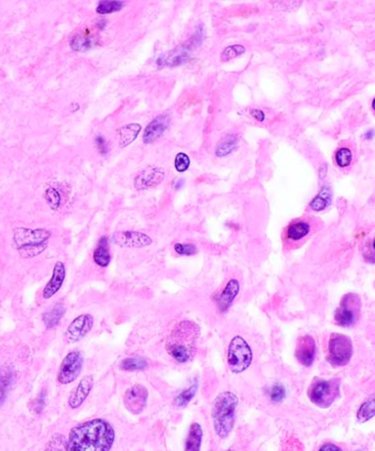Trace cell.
<instances>
[{"mask_svg":"<svg viewBox=\"0 0 375 451\" xmlns=\"http://www.w3.org/2000/svg\"><path fill=\"white\" fill-rule=\"evenodd\" d=\"M309 231H311V226H309L308 223L296 222L288 226L286 235L292 241H300V240L306 237Z\"/></svg>","mask_w":375,"mask_h":451,"instance_id":"obj_23","label":"cell"},{"mask_svg":"<svg viewBox=\"0 0 375 451\" xmlns=\"http://www.w3.org/2000/svg\"><path fill=\"white\" fill-rule=\"evenodd\" d=\"M65 275H66L65 265L63 262H60L59 261V262L55 263L54 268H53L52 276H51L49 283L45 285V288L43 290L42 296L44 300H49L58 293L64 283Z\"/></svg>","mask_w":375,"mask_h":451,"instance_id":"obj_16","label":"cell"},{"mask_svg":"<svg viewBox=\"0 0 375 451\" xmlns=\"http://www.w3.org/2000/svg\"><path fill=\"white\" fill-rule=\"evenodd\" d=\"M148 367V361L143 358H126L120 363V369L125 371H142Z\"/></svg>","mask_w":375,"mask_h":451,"instance_id":"obj_29","label":"cell"},{"mask_svg":"<svg viewBox=\"0 0 375 451\" xmlns=\"http://www.w3.org/2000/svg\"><path fill=\"white\" fill-rule=\"evenodd\" d=\"M238 404L239 398L232 392L220 393L212 403V424L215 433L219 438H227L234 429Z\"/></svg>","mask_w":375,"mask_h":451,"instance_id":"obj_3","label":"cell"},{"mask_svg":"<svg viewBox=\"0 0 375 451\" xmlns=\"http://www.w3.org/2000/svg\"><path fill=\"white\" fill-rule=\"evenodd\" d=\"M295 356L298 362L305 367H311L316 357V341L312 336L306 335L298 339Z\"/></svg>","mask_w":375,"mask_h":451,"instance_id":"obj_13","label":"cell"},{"mask_svg":"<svg viewBox=\"0 0 375 451\" xmlns=\"http://www.w3.org/2000/svg\"><path fill=\"white\" fill-rule=\"evenodd\" d=\"M183 184H184V179H183V181H182V179H181V181H179V183H177V184H176V186H175V187H176V189L181 188V185H182V186H183Z\"/></svg>","mask_w":375,"mask_h":451,"instance_id":"obj_45","label":"cell"},{"mask_svg":"<svg viewBox=\"0 0 375 451\" xmlns=\"http://www.w3.org/2000/svg\"><path fill=\"white\" fill-rule=\"evenodd\" d=\"M171 125V118L169 115H160L152 120L149 126L145 128L143 135V142L145 145L154 142L164 135Z\"/></svg>","mask_w":375,"mask_h":451,"instance_id":"obj_15","label":"cell"},{"mask_svg":"<svg viewBox=\"0 0 375 451\" xmlns=\"http://www.w3.org/2000/svg\"><path fill=\"white\" fill-rule=\"evenodd\" d=\"M319 451H342V449L333 444H326L323 445L322 447H320Z\"/></svg>","mask_w":375,"mask_h":451,"instance_id":"obj_43","label":"cell"},{"mask_svg":"<svg viewBox=\"0 0 375 451\" xmlns=\"http://www.w3.org/2000/svg\"><path fill=\"white\" fill-rule=\"evenodd\" d=\"M332 201V191L329 186H323L317 196L311 202V208L315 212H321L326 209Z\"/></svg>","mask_w":375,"mask_h":451,"instance_id":"obj_22","label":"cell"},{"mask_svg":"<svg viewBox=\"0 0 375 451\" xmlns=\"http://www.w3.org/2000/svg\"><path fill=\"white\" fill-rule=\"evenodd\" d=\"M246 52L245 47L242 45H230L224 50V52L221 53V61L222 62H227V61H230L231 59L237 58V56H240Z\"/></svg>","mask_w":375,"mask_h":451,"instance_id":"obj_34","label":"cell"},{"mask_svg":"<svg viewBox=\"0 0 375 451\" xmlns=\"http://www.w3.org/2000/svg\"><path fill=\"white\" fill-rule=\"evenodd\" d=\"M375 415V401L373 396H370L367 401L360 406L357 413V420L360 424L367 423L370 419L373 418Z\"/></svg>","mask_w":375,"mask_h":451,"instance_id":"obj_26","label":"cell"},{"mask_svg":"<svg viewBox=\"0 0 375 451\" xmlns=\"http://www.w3.org/2000/svg\"><path fill=\"white\" fill-rule=\"evenodd\" d=\"M146 402H148V389L140 384L131 386L125 393L124 403L130 413L135 415L142 413L146 406Z\"/></svg>","mask_w":375,"mask_h":451,"instance_id":"obj_10","label":"cell"},{"mask_svg":"<svg viewBox=\"0 0 375 451\" xmlns=\"http://www.w3.org/2000/svg\"><path fill=\"white\" fill-rule=\"evenodd\" d=\"M270 397L272 402L274 403H282L286 397V389L284 387L283 384L276 383L274 385H272L270 388Z\"/></svg>","mask_w":375,"mask_h":451,"instance_id":"obj_35","label":"cell"},{"mask_svg":"<svg viewBox=\"0 0 375 451\" xmlns=\"http://www.w3.org/2000/svg\"><path fill=\"white\" fill-rule=\"evenodd\" d=\"M114 427L101 418L77 425L69 432L67 451H110L115 443Z\"/></svg>","mask_w":375,"mask_h":451,"instance_id":"obj_1","label":"cell"},{"mask_svg":"<svg viewBox=\"0 0 375 451\" xmlns=\"http://www.w3.org/2000/svg\"><path fill=\"white\" fill-rule=\"evenodd\" d=\"M239 291H240V284H239V282H238V280L231 279L228 281L225 289L222 290L219 297H218V300H217L218 308H219V310L221 312H226L228 309L230 308V306L232 305V303H234L237 295L239 294Z\"/></svg>","mask_w":375,"mask_h":451,"instance_id":"obj_18","label":"cell"},{"mask_svg":"<svg viewBox=\"0 0 375 451\" xmlns=\"http://www.w3.org/2000/svg\"><path fill=\"white\" fill-rule=\"evenodd\" d=\"M352 158H353L352 152L349 148H340L336 152V155H334V160H336L337 165L342 168L350 165Z\"/></svg>","mask_w":375,"mask_h":451,"instance_id":"obj_30","label":"cell"},{"mask_svg":"<svg viewBox=\"0 0 375 451\" xmlns=\"http://www.w3.org/2000/svg\"><path fill=\"white\" fill-rule=\"evenodd\" d=\"M123 1H100L99 4L96 8V11L100 14H107L120 11L124 8Z\"/></svg>","mask_w":375,"mask_h":451,"instance_id":"obj_31","label":"cell"},{"mask_svg":"<svg viewBox=\"0 0 375 451\" xmlns=\"http://www.w3.org/2000/svg\"><path fill=\"white\" fill-rule=\"evenodd\" d=\"M116 244L125 248H144L152 243V239L138 231H119L113 235Z\"/></svg>","mask_w":375,"mask_h":451,"instance_id":"obj_12","label":"cell"},{"mask_svg":"<svg viewBox=\"0 0 375 451\" xmlns=\"http://www.w3.org/2000/svg\"><path fill=\"white\" fill-rule=\"evenodd\" d=\"M357 451H362V450H357Z\"/></svg>","mask_w":375,"mask_h":451,"instance_id":"obj_46","label":"cell"},{"mask_svg":"<svg viewBox=\"0 0 375 451\" xmlns=\"http://www.w3.org/2000/svg\"><path fill=\"white\" fill-rule=\"evenodd\" d=\"M65 312V307L62 303H57L43 314V322L47 328L57 327Z\"/></svg>","mask_w":375,"mask_h":451,"instance_id":"obj_21","label":"cell"},{"mask_svg":"<svg viewBox=\"0 0 375 451\" xmlns=\"http://www.w3.org/2000/svg\"><path fill=\"white\" fill-rule=\"evenodd\" d=\"M340 393V384L338 380H319L311 386L308 397L312 404L320 408H328Z\"/></svg>","mask_w":375,"mask_h":451,"instance_id":"obj_7","label":"cell"},{"mask_svg":"<svg viewBox=\"0 0 375 451\" xmlns=\"http://www.w3.org/2000/svg\"><path fill=\"white\" fill-rule=\"evenodd\" d=\"M363 255L364 259H366L368 262L370 263H374V251H373V241L371 240V242L368 245L367 244V251H363Z\"/></svg>","mask_w":375,"mask_h":451,"instance_id":"obj_41","label":"cell"},{"mask_svg":"<svg viewBox=\"0 0 375 451\" xmlns=\"http://www.w3.org/2000/svg\"><path fill=\"white\" fill-rule=\"evenodd\" d=\"M165 177V173L160 167H146L142 170L134 178L136 189H146L158 186Z\"/></svg>","mask_w":375,"mask_h":451,"instance_id":"obj_14","label":"cell"},{"mask_svg":"<svg viewBox=\"0 0 375 451\" xmlns=\"http://www.w3.org/2000/svg\"><path fill=\"white\" fill-rule=\"evenodd\" d=\"M197 389H198V381H197L196 378H195L194 383H192L188 388H186L185 391L180 393L179 395L175 397L174 403H175L176 406L177 407L186 406V405L188 404L191 401V399L195 397L196 393H197Z\"/></svg>","mask_w":375,"mask_h":451,"instance_id":"obj_28","label":"cell"},{"mask_svg":"<svg viewBox=\"0 0 375 451\" xmlns=\"http://www.w3.org/2000/svg\"><path fill=\"white\" fill-rule=\"evenodd\" d=\"M93 386H94L93 376H84L78 383V385L76 386V388L72 392V394H70V396L68 398L69 407L73 409L78 408L89 395V393H90V391H92Z\"/></svg>","mask_w":375,"mask_h":451,"instance_id":"obj_17","label":"cell"},{"mask_svg":"<svg viewBox=\"0 0 375 451\" xmlns=\"http://www.w3.org/2000/svg\"><path fill=\"white\" fill-rule=\"evenodd\" d=\"M174 250L177 254L185 255V257H190V255L197 253L196 245L191 243H176L174 245Z\"/></svg>","mask_w":375,"mask_h":451,"instance_id":"obj_37","label":"cell"},{"mask_svg":"<svg viewBox=\"0 0 375 451\" xmlns=\"http://www.w3.org/2000/svg\"><path fill=\"white\" fill-rule=\"evenodd\" d=\"M70 47L75 51H87L93 47V41L90 38L83 37V35H76L70 42Z\"/></svg>","mask_w":375,"mask_h":451,"instance_id":"obj_33","label":"cell"},{"mask_svg":"<svg viewBox=\"0 0 375 451\" xmlns=\"http://www.w3.org/2000/svg\"><path fill=\"white\" fill-rule=\"evenodd\" d=\"M94 326V318L92 315L84 314L78 317L70 322L69 326L66 329V340L68 342H77L82 340L83 338L92 330Z\"/></svg>","mask_w":375,"mask_h":451,"instance_id":"obj_11","label":"cell"},{"mask_svg":"<svg viewBox=\"0 0 375 451\" xmlns=\"http://www.w3.org/2000/svg\"><path fill=\"white\" fill-rule=\"evenodd\" d=\"M140 131L141 126L139 124H131L120 128L118 130L120 135V148H125L129 146L130 143H132L136 139Z\"/></svg>","mask_w":375,"mask_h":451,"instance_id":"obj_24","label":"cell"},{"mask_svg":"<svg viewBox=\"0 0 375 451\" xmlns=\"http://www.w3.org/2000/svg\"><path fill=\"white\" fill-rule=\"evenodd\" d=\"M228 451H231V450H228Z\"/></svg>","mask_w":375,"mask_h":451,"instance_id":"obj_47","label":"cell"},{"mask_svg":"<svg viewBox=\"0 0 375 451\" xmlns=\"http://www.w3.org/2000/svg\"><path fill=\"white\" fill-rule=\"evenodd\" d=\"M366 138H367V139H372V138H373V130H370L366 135Z\"/></svg>","mask_w":375,"mask_h":451,"instance_id":"obj_44","label":"cell"},{"mask_svg":"<svg viewBox=\"0 0 375 451\" xmlns=\"http://www.w3.org/2000/svg\"><path fill=\"white\" fill-rule=\"evenodd\" d=\"M51 232L45 229L17 228L13 231V241L24 258L39 255L47 248Z\"/></svg>","mask_w":375,"mask_h":451,"instance_id":"obj_4","label":"cell"},{"mask_svg":"<svg viewBox=\"0 0 375 451\" xmlns=\"http://www.w3.org/2000/svg\"><path fill=\"white\" fill-rule=\"evenodd\" d=\"M66 442L67 440L64 438V436L59 434L54 435L45 447V451H67Z\"/></svg>","mask_w":375,"mask_h":451,"instance_id":"obj_32","label":"cell"},{"mask_svg":"<svg viewBox=\"0 0 375 451\" xmlns=\"http://www.w3.org/2000/svg\"><path fill=\"white\" fill-rule=\"evenodd\" d=\"M251 116H252L253 118H255V119L258 120V121H264V119H265L264 112L261 111L260 109H253V110H251Z\"/></svg>","mask_w":375,"mask_h":451,"instance_id":"obj_42","label":"cell"},{"mask_svg":"<svg viewBox=\"0 0 375 451\" xmlns=\"http://www.w3.org/2000/svg\"><path fill=\"white\" fill-rule=\"evenodd\" d=\"M45 198H47L49 205L53 209H58L60 207L61 195L55 188L53 187L48 188L47 191H45Z\"/></svg>","mask_w":375,"mask_h":451,"instance_id":"obj_36","label":"cell"},{"mask_svg":"<svg viewBox=\"0 0 375 451\" xmlns=\"http://www.w3.org/2000/svg\"><path fill=\"white\" fill-rule=\"evenodd\" d=\"M199 327L195 322L183 320L172 330L166 341V350L179 363L189 361L195 353Z\"/></svg>","mask_w":375,"mask_h":451,"instance_id":"obj_2","label":"cell"},{"mask_svg":"<svg viewBox=\"0 0 375 451\" xmlns=\"http://www.w3.org/2000/svg\"><path fill=\"white\" fill-rule=\"evenodd\" d=\"M94 262L100 268H106L108 266L111 260L110 251H109V241L107 237H101L97 248L95 249L93 254Z\"/></svg>","mask_w":375,"mask_h":451,"instance_id":"obj_19","label":"cell"},{"mask_svg":"<svg viewBox=\"0 0 375 451\" xmlns=\"http://www.w3.org/2000/svg\"><path fill=\"white\" fill-rule=\"evenodd\" d=\"M202 428L198 423H192L189 427L185 443V451H200L202 442Z\"/></svg>","mask_w":375,"mask_h":451,"instance_id":"obj_20","label":"cell"},{"mask_svg":"<svg viewBox=\"0 0 375 451\" xmlns=\"http://www.w3.org/2000/svg\"><path fill=\"white\" fill-rule=\"evenodd\" d=\"M84 365L83 356L79 351H70L63 359L58 373V381L61 384H69L74 382L82 372Z\"/></svg>","mask_w":375,"mask_h":451,"instance_id":"obj_9","label":"cell"},{"mask_svg":"<svg viewBox=\"0 0 375 451\" xmlns=\"http://www.w3.org/2000/svg\"><path fill=\"white\" fill-rule=\"evenodd\" d=\"M189 157L185 153H179L175 157V168L179 172H185L189 167Z\"/></svg>","mask_w":375,"mask_h":451,"instance_id":"obj_39","label":"cell"},{"mask_svg":"<svg viewBox=\"0 0 375 451\" xmlns=\"http://www.w3.org/2000/svg\"><path fill=\"white\" fill-rule=\"evenodd\" d=\"M12 380V373L10 369L0 366V406L7 397L10 384Z\"/></svg>","mask_w":375,"mask_h":451,"instance_id":"obj_27","label":"cell"},{"mask_svg":"<svg viewBox=\"0 0 375 451\" xmlns=\"http://www.w3.org/2000/svg\"><path fill=\"white\" fill-rule=\"evenodd\" d=\"M95 143H96V147H97V149H98V151L100 152V154L105 155L106 153L108 152L107 142H106V140H105V138H104V137H101V136L96 137Z\"/></svg>","mask_w":375,"mask_h":451,"instance_id":"obj_40","label":"cell"},{"mask_svg":"<svg viewBox=\"0 0 375 451\" xmlns=\"http://www.w3.org/2000/svg\"><path fill=\"white\" fill-rule=\"evenodd\" d=\"M353 355V346L350 338L334 332L329 338L327 360L334 368L344 367L350 362Z\"/></svg>","mask_w":375,"mask_h":451,"instance_id":"obj_6","label":"cell"},{"mask_svg":"<svg viewBox=\"0 0 375 451\" xmlns=\"http://www.w3.org/2000/svg\"><path fill=\"white\" fill-rule=\"evenodd\" d=\"M45 399H47V392L43 391L34 398L31 403V409L34 414H41L45 408Z\"/></svg>","mask_w":375,"mask_h":451,"instance_id":"obj_38","label":"cell"},{"mask_svg":"<svg viewBox=\"0 0 375 451\" xmlns=\"http://www.w3.org/2000/svg\"><path fill=\"white\" fill-rule=\"evenodd\" d=\"M228 366L234 373H242L251 366L253 360L252 349L240 336H236L231 339L228 348Z\"/></svg>","mask_w":375,"mask_h":451,"instance_id":"obj_5","label":"cell"},{"mask_svg":"<svg viewBox=\"0 0 375 451\" xmlns=\"http://www.w3.org/2000/svg\"><path fill=\"white\" fill-rule=\"evenodd\" d=\"M238 146V137L236 135H228L222 138L216 147V155L219 157H224L229 155L230 153L236 150Z\"/></svg>","mask_w":375,"mask_h":451,"instance_id":"obj_25","label":"cell"},{"mask_svg":"<svg viewBox=\"0 0 375 451\" xmlns=\"http://www.w3.org/2000/svg\"><path fill=\"white\" fill-rule=\"evenodd\" d=\"M361 312V300L360 296L354 293L346 294L339 304L334 320L341 327H350L356 324Z\"/></svg>","mask_w":375,"mask_h":451,"instance_id":"obj_8","label":"cell"}]
</instances>
